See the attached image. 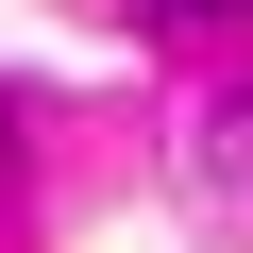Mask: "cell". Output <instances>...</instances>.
Here are the masks:
<instances>
[{
  "mask_svg": "<svg viewBox=\"0 0 253 253\" xmlns=\"http://www.w3.org/2000/svg\"><path fill=\"white\" fill-rule=\"evenodd\" d=\"M152 17H253V0H152Z\"/></svg>",
  "mask_w": 253,
  "mask_h": 253,
  "instance_id": "6da1fadb",
  "label": "cell"
}]
</instances>
